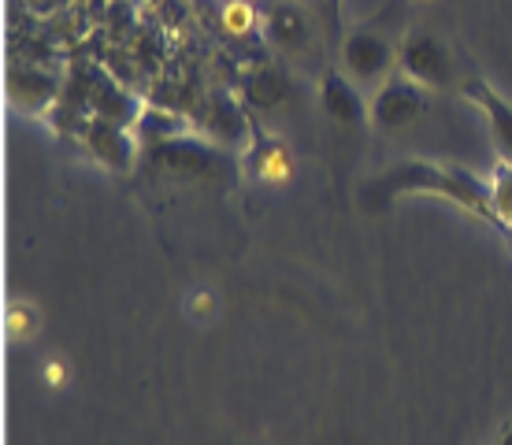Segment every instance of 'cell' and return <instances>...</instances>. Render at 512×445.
I'll list each match as a JSON object with an SVG mask.
<instances>
[{"label":"cell","instance_id":"cell-2","mask_svg":"<svg viewBox=\"0 0 512 445\" xmlns=\"http://www.w3.org/2000/svg\"><path fill=\"white\" fill-rule=\"evenodd\" d=\"M145 167L156 175L179 178V182H223L234 175L238 160L231 156V149L216 145L212 138L186 130L179 138H167L145 149Z\"/></svg>","mask_w":512,"mask_h":445},{"label":"cell","instance_id":"cell-1","mask_svg":"<svg viewBox=\"0 0 512 445\" xmlns=\"http://www.w3.org/2000/svg\"><path fill=\"white\" fill-rule=\"evenodd\" d=\"M401 193H438L446 201L461 204L464 212L498 223L494 204H490V182L475 178L472 171H464L457 164H435V160H405V164L390 167L375 178L372 186L364 190V204L372 208H386L397 201Z\"/></svg>","mask_w":512,"mask_h":445},{"label":"cell","instance_id":"cell-12","mask_svg":"<svg viewBox=\"0 0 512 445\" xmlns=\"http://www.w3.org/2000/svg\"><path fill=\"white\" fill-rule=\"evenodd\" d=\"M264 38L282 52H301L312 41V26L297 4H275L264 15Z\"/></svg>","mask_w":512,"mask_h":445},{"label":"cell","instance_id":"cell-19","mask_svg":"<svg viewBox=\"0 0 512 445\" xmlns=\"http://www.w3.org/2000/svg\"><path fill=\"white\" fill-rule=\"evenodd\" d=\"M212 308H216V301H212V293H208V290H193L190 293V312H193V316H208Z\"/></svg>","mask_w":512,"mask_h":445},{"label":"cell","instance_id":"cell-7","mask_svg":"<svg viewBox=\"0 0 512 445\" xmlns=\"http://www.w3.org/2000/svg\"><path fill=\"white\" fill-rule=\"evenodd\" d=\"M82 141H86V149L93 153V160L101 167H108V171H116V175H130L134 164H138L141 141L134 127H123V123L93 115V119H86V127H82Z\"/></svg>","mask_w":512,"mask_h":445},{"label":"cell","instance_id":"cell-3","mask_svg":"<svg viewBox=\"0 0 512 445\" xmlns=\"http://www.w3.org/2000/svg\"><path fill=\"white\" fill-rule=\"evenodd\" d=\"M193 130L212 138L216 145H223V149H231V153H245L256 127L231 89H212V93L201 97L197 108H193Z\"/></svg>","mask_w":512,"mask_h":445},{"label":"cell","instance_id":"cell-14","mask_svg":"<svg viewBox=\"0 0 512 445\" xmlns=\"http://www.w3.org/2000/svg\"><path fill=\"white\" fill-rule=\"evenodd\" d=\"M286 93H290V78H286V71L275 64L253 67L242 82V97L253 104V108H260V112L279 108V104L286 101Z\"/></svg>","mask_w":512,"mask_h":445},{"label":"cell","instance_id":"cell-6","mask_svg":"<svg viewBox=\"0 0 512 445\" xmlns=\"http://www.w3.org/2000/svg\"><path fill=\"white\" fill-rule=\"evenodd\" d=\"M427 112V86H420L416 78L405 71H397L375 89L372 97V123L379 130H405L412 127L420 115Z\"/></svg>","mask_w":512,"mask_h":445},{"label":"cell","instance_id":"cell-20","mask_svg":"<svg viewBox=\"0 0 512 445\" xmlns=\"http://www.w3.org/2000/svg\"><path fill=\"white\" fill-rule=\"evenodd\" d=\"M45 382H49V386H56V390L64 386V382H67V364H64V360H49V368H45Z\"/></svg>","mask_w":512,"mask_h":445},{"label":"cell","instance_id":"cell-23","mask_svg":"<svg viewBox=\"0 0 512 445\" xmlns=\"http://www.w3.org/2000/svg\"><path fill=\"white\" fill-rule=\"evenodd\" d=\"M494 445H512V423H509V427H505V434H501V438H498V442H494Z\"/></svg>","mask_w":512,"mask_h":445},{"label":"cell","instance_id":"cell-13","mask_svg":"<svg viewBox=\"0 0 512 445\" xmlns=\"http://www.w3.org/2000/svg\"><path fill=\"white\" fill-rule=\"evenodd\" d=\"M90 108H93V115L112 119V123H123V127H138L141 112H145L138 104V97H130L127 89H119L112 78H104V75H93Z\"/></svg>","mask_w":512,"mask_h":445},{"label":"cell","instance_id":"cell-17","mask_svg":"<svg viewBox=\"0 0 512 445\" xmlns=\"http://www.w3.org/2000/svg\"><path fill=\"white\" fill-rule=\"evenodd\" d=\"M490 204H494V216H498V227H512V164L501 160L490 175Z\"/></svg>","mask_w":512,"mask_h":445},{"label":"cell","instance_id":"cell-22","mask_svg":"<svg viewBox=\"0 0 512 445\" xmlns=\"http://www.w3.org/2000/svg\"><path fill=\"white\" fill-rule=\"evenodd\" d=\"M331 4V15H334V26H342L338 19H342V0H327Z\"/></svg>","mask_w":512,"mask_h":445},{"label":"cell","instance_id":"cell-24","mask_svg":"<svg viewBox=\"0 0 512 445\" xmlns=\"http://www.w3.org/2000/svg\"><path fill=\"white\" fill-rule=\"evenodd\" d=\"M505 238H509V249H512V227H509V230H505Z\"/></svg>","mask_w":512,"mask_h":445},{"label":"cell","instance_id":"cell-8","mask_svg":"<svg viewBox=\"0 0 512 445\" xmlns=\"http://www.w3.org/2000/svg\"><path fill=\"white\" fill-rule=\"evenodd\" d=\"M242 167L245 175L260 182V186H286L297 171L290 145L275 138V134H264V130H253V141L242 153Z\"/></svg>","mask_w":512,"mask_h":445},{"label":"cell","instance_id":"cell-15","mask_svg":"<svg viewBox=\"0 0 512 445\" xmlns=\"http://www.w3.org/2000/svg\"><path fill=\"white\" fill-rule=\"evenodd\" d=\"M134 130H138L141 149H153V145H160V141L179 138V134L193 130V123H186V119L175 112H164V108H145Z\"/></svg>","mask_w":512,"mask_h":445},{"label":"cell","instance_id":"cell-9","mask_svg":"<svg viewBox=\"0 0 512 445\" xmlns=\"http://www.w3.org/2000/svg\"><path fill=\"white\" fill-rule=\"evenodd\" d=\"M320 104L327 119L342 123V127H364L372 123V108L364 104L357 82L346 75V71H327L320 86Z\"/></svg>","mask_w":512,"mask_h":445},{"label":"cell","instance_id":"cell-21","mask_svg":"<svg viewBox=\"0 0 512 445\" xmlns=\"http://www.w3.org/2000/svg\"><path fill=\"white\" fill-rule=\"evenodd\" d=\"M34 12H41V15H52V12H60L67 0H26Z\"/></svg>","mask_w":512,"mask_h":445},{"label":"cell","instance_id":"cell-16","mask_svg":"<svg viewBox=\"0 0 512 445\" xmlns=\"http://www.w3.org/2000/svg\"><path fill=\"white\" fill-rule=\"evenodd\" d=\"M219 23H223V30H227L231 38H238V41L256 38V34L264 30V19H260V12H256L253 0H223Z\"/></svg>","mask_w":512,"mask_h":445},{"label":"cell","instance_id":"cell-10","mask_svg":"<svg viewBox=\"0 0 512 445\" xmlns=\"http://www.w3.org/2000/svg\"><path fill=\"white\" fill-rule=\"evenodd\" d=\"M461 93L479 108V112L487 115V127H490L494 145H498V156L505 160V164H512V104L501 97L498 89H490L483 78L464 82Z\"/></svg>","mask_w":512,"mask_h":445},{"label":"cell","instance_id":"cell-5","mask_svg":"<svg viewBox=\"0 0 512 445\" xmlns=\"http://www.w3.org/2000/svg\"><path fill=\"white\" fill-rule=\"evenodd\" d=\"M397 64V49L390 45L383 30L375 26H360L342 41V67L346 75L360 86H383Z\"/></svg>","mask_w":512,"mask_h":445},{"label":"cell","instance_id":"cell-18","mask_svg":"<svg viewBox=\"0 0 512 445\" xmlns=\"http://www.w3.org/2000/svg\"><path fill=\"white\" fill-rule=\"evenodd\" d=\"M34 327H38V312L26 305V301H19V305L8 308V331H12L15 338H30Z\"/></svg>","mask_w":512,"mask_h":445},{"label":"cell","instance_id":"cell-11","mask_svg":"<svg viewBox=\"0 0 512 445\" xmlns=\"http://www.w3.org/2000/svg\"><path fill=\"white\" fill-rule=\"evenodd\" d=\"M8 86H12V101L26 112H45L56 93H60V78L45 71V67L34 64H15L12 75H8Z\"/></svg>","mask_w":512,"mask_h":445},{"label":"cell","instance_id":"cell-4","mask_svg":"<svg viewBox=\"0 0 512 445\" xmlns=\"http://www.w3.org/2000/svg\"><path fill=\"white\" fill-rule=\"evenodd\" d=\"M397 64L409 78H416L427 89H446L457 82V67L449 56L446 41L438 38L435 30H412L409 38L397 49Z\"/></svg>","mask_w":512,"mask_h":445}]
</instances>
